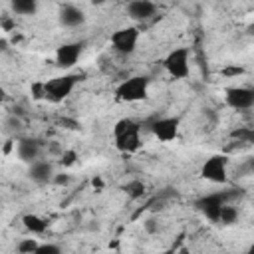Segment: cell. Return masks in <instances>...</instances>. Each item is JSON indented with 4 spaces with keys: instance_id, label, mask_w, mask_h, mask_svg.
Masks as SVG:
<instances>
[{
    "instance_id": "obj_26",
    "label": "cell",
    "mask_w": 254,
    "mask_h": 254,
    "mask_svg": "<svg viewBox=\"0 0 254 254\" xmlns=\"http://www.w3.org/2000/svg\"><path fill=\"white\" fill-rule=\"evenodd\" d=\"M10 149H12V141H6V145H4V153H10Z\"/></svg>"
},
{
    "instance_id": "obj_2",
    "label": "cell",
    "mask_w": 254,
    "mask_h": 254,
    "mask_svg": "<svg viewBox=\"0 0 254 254\" xmlns=\"http://www.w3.org/2000/svg\"><path fill=\"white\" fill-rule=\"evenodd\" d=\"M149 85H151V79L147 75H131L115 87V91H113L115 101H119V103L145 101L149 97Z\"/></svg>"
},
{
    "instance_id": "obj_21",
    "label": "cell",
    "mask_w": 254,
    "mask_h": 254,
    "mask_svg": "<svg viewBox=\"0 0 254 254\" xmlns=\"http://www.w3.org/2000/svg\"><path fill=\"white\" fill-rule=\"evenodd\" d=\"M60 252H62V246L60 244L46 242V244H40L38 246V252L36 254H60Z\"/></svg>"
},
{
    "instance_id": "obj_28",
    "label": "cell",
    "mask_w": 254,
    "mask_h": 254,
    "mask_svg": "<svg viewBox=\"0 0 254 254\" xmlns=\"http://www.w3.org/2000/svg\"><path fill=\"white\" fill-rule=\"evenodd\" d=\"M248 252H250V254H254V244H252V246L248 248Z\"/></svg>"
},
{
    "instance_id": "obj_24",
    "label": "cell",
    "mask_w": 254,
    "mask_h": 254,
    "mask_svg": "<svg viewBox=\"0 0 254 254\" xmlns=\"http://www.w3.org/2000/svg\"><path fill=\"white\" fill-rule=\"evenodd\" d=\"M67 181H69V177H67V175H64V173H62V175H56V177H54V181H52V183H56V185H65V183H67Z\"/></svg>"
},
{
    "instance_id": "obj_10",
    "label": "cell",
    "mask_w": 254,
    "mask_h": 254,
    "mask_svg": "<svg viewBox=\"0 0 254 254\" xmlns=\"http://www.w3.org/2000/svg\"><path fill=\"white\" fill-rule=\"evenodd\" d=\"M85 50V42H65V44H60L56 48V54H54V62L60 69H69L73 67L81 54Z\"/></svg>"
},
{
    "instance_id": "obj_11",
    "label": "cell",
    "mask_w": 254,
    "mask_h": 254,
    "mask_svg": "<svg viewBox=\"0 0 254 254\" xmlns=\"http://www.w3.org/2000/svg\"><path fill=\"white\" fill-rule=\"evenodd\" d=\"M125 12L133 22H145L157 14V4L153 0H129Z\"/></svg>"
},
{
    "instance_id": "obj_1",
    "label": "cell",
    "mask_w": 254,
    "mask_h": 254,
    "mask_svg": "<svg viewBox=\"0 0 254 254\" xmlns=\"http://www.w3.org/2000/svg\"><path fill=\"white\" fill-rule=\"evenodd\" d=\"M141 123L131 119V117H121L115 121L113 129H111V137H113V147L119 151V153H125V155H131V153H137L143 145V139H141Z\"/></svg>"
},
{
    "instance_id": "obj_3",
    "label": "cell",
    "mask_w": 254,
    "mask_h": 254,
    "mask_svg": "<svg viewBox=\"0 0 254 254\" xmlns=\"http://www.w3.org/2000/svg\"><path fill=\"white\" fill-rule=\"evenodd\" d=\"M79 81H81V75L77 73H64V75L50 77L44 81V99L50 103H62L71 95V91Z\"/></svg>"
},
{
    "instance_id": "obj_25",
    "label": "cell",
    "mask_w": 254,
    "mask_h": 254,
    "mask_svg": "<svg viewBox=\"0 0 254 254\" xmlns=\"http://www.w3.org/2000/svg\"><path fill=\"white\" fill-rule=\"evenodd\" d=\"M89 2H91L93 6H103V4L107 2V0H89Z\"/></svg>"
},
{
    "instance_id": "obj_7",
    "label": "cell",
    "mask_w": 254,
    "mask_h": 254,
    "mask_svg": "<svg viewBox=\"0 0 254 254\" xmlns=\"http://www.w3.org/2000/svg\"><path fill=\"white\" fill-rule=\"evenodd\" d=\"M139 38H141V30L137 26H123L109 36V44L119 56H131L137 50Z\"/></svg>"
},
{
    "instance_id": "obj_18",
    "label": "cell",
    "mask_w": 254,
    "mask_h": 254,
    "mask_svg": "<svg viewBox=\"0 0 254 254\" xmlns=\"http://www.w3.org/2000/svg\"><path fill=\"white\" fill-rule=\"evenodd\" d=\"M145 183L143 181H131V183H127V185H123V190H125V194L129 196V198H133V200H137V198H141L143 194H145Z\"/></svg>"
},
{
    "instance_id": "obj_20",
    "label": "cell",
    "mask_w": 254,
    "mask_h": 254,
    "mask_svg": "<svg viewBox=\"0 0 254 254\" xmlns=\"http://www.w3.org/2000/svg\"><path fill=\"white\" fill-rule=\"evenodd\" d=\"M38 246H40L38 238H22V240L16 244V250H18L20 254H36V252H38Z\"/></svg>"
},
{
    "instance_id": "obj_5",
    "label": "cell",
    "mask_w": 254,
    "mask_h": 254,
    "mask_svg": "<svg viewBox=\"0 0 254 254\" xmlns=\"http://www.w3.org/2000/svg\"><path fill=\"white\" fill-rule=\"evenodd\" d=\"M163 69L173 79H187L190 75V52H189V48L181 46V48L171 50L163 58Z\"/></svg>"
},
{
    "instance_id": "obj_4",
    "label": "cell",
    "mask_w": 254,
    "mask_h": 254,
    "mask_svg": "<svg viewBox=\"0 0 254 254\" xmlns=\"http://www.w3.org/2000/svg\"><path fill=\"white\" fill-rule=\"evenodd\" d=\"M238 192H232V190H218V192H208V194H202L194 200V208L206 218L210 220L212 224H218V218H220V210L226 202H230Z\"/></svg>"
},
{
    "instance_id": "obj_9",
    "label": "cell",
    "mask_w": 254,
    "mask_h": 254,
    "mask_svg": "<svg viewBox=\"0 0 254 254\" xmlns=\"http://www.w3.org/2000/svg\"><path fill=\"white\" fill-rule=\"evenodd\" d=\"M224 103L234 111H248L254 107V85L224 87Z\"/></svg>"
},
{
    "instance_id": "obj_27",
    "label": "cell",
    "mask_w": 254,
    "mask_h": 254,
    "mask_svg": "<svg viewBox=\"0 0 254 254\" xmlns=\"http://www.w3.org/2000/svg\"><path fill=\"white\" fill-rule=\"evenodd\" d=\"M248 167H250V169H252V171H254V159H252V161H250V163H248Z\"/></svg>"
},
{
    "instance_id": "obj_6",
    "label": "cell",
    "mask_w": 254,
    "mask_h": 254,
    "mask_svg": "<svg viewBox=\"0 0 254 254\" xmlns=\"http://www.w3.org/2000/svg\"><path fill=\"white\" fill-rule=\"evenodd\" d=\"M228 165H230V159L222 153H216V155H210L200 165L198 175L202 181H208L212 185H226L228 183Z\"/></svg>"
},
{
    "instance_id": "obj_23",
    "label": "cell",
    "mask_w": 254,
    "mask_h": 254,
    "mask_svg": "<svg viewBox=\"0 0 254 254\" xmlns=\"http://www.w3.org/2000/svg\"><path fill=\"white\" fill-rule=\"evenodd\" d=\"M143 226H145V230H147L149 234H155V232L159 230V226H157L155 218H149V220H145V222H143Z\"/></svg>"
},
{
    "instance_id": "obj_14",
    "label": "cell",
    "mask_w": 254,
    "mask_h": 254,
    "mask_svg": "<svg viewBox=\"0 0 254 254\" xmlns=\"http://www.w3.org/2000/svg\"><path fill=\"white\" fill-rule=\"evenodd\" d=\"M58 20L64 28H79L85 24V12L75 4H64L60 8Z\"/></svg>"
},
{
    "instance_id": "obj_17",
    "label": "cell",
    "mask_w": 254,
    "mask_h": 254,
    "mask_svg": "<svg viewBox=\"0 0 254 254\" xmlns=\"http://www.w3.org/2000/svg\"><path fill=\"white\" fill-rule=\"evenodd\" d=\"M234 222H238V208L230 202H226L220 210V218H218V224L222 226H232Z\"/></svg>"
},
{
    "instance_id": "obj_19",
    "label": "cell",
    "mask_w": 254,
    "mask_h": 254,
    "mask_svg": "<svg viewBox=\"0 0 254 254\" xmlns=\"http://www.w3.org/2000/svg\"><path fill=\"white\" fill-rule=\"evenodd\" d=\"M232 139H238L244 145H254V127H240L230 133Z\"/></svg>"
},
{
    "instance_id": "obj_12",
    "label": "cell",
    "mask_w": 254,
    "mask_h": 254,
    "mask_svg": "<svg viewBox=\"0 0 254 254\" xmlns=\"http://www.w3.org/2000/svg\"><path fill=\"white\" fill-rule=\"evenodd\" d=\"M42 155V143L38 139H32V137H22L16 141V157L22 161V163H34L38 161Z\"/></svg>"
},
{
    "instance_id": "obj_16",
    "label": "cell",
    "mask_w": 254,
    "mask_h": 254,
    "mask_svg": "<svg viewBox=\"0 0 254 254\" xmlns=\"http://www.w3.org/2000/svg\"><path fill=\"white\" fill-rule=\"evenodd\" d=\"M40 0H10V10L16 16H36Z\"/></svg>"
},
{
    "instance_id": "obj_13",
    "label": "cell",
    "mask_w": 254,
    "mask_h": 254,
    "mask_svg": "<svg viewBox=\"0 0 254 254\" xmlns=\"http://www.w3.org/2000/svg\"><path fill=\"white\" fill-rule=\"evenodd\" d=\"M28 177L30 181H34L36 185H48L54 181L56 173H54V165L50 161H44V159H38L34 163L28 165Z\"/></svg>"
},
{
    "instance_id": "obj_8",
    "label": "cell",
    "mask_w": 254,
    "mask_h": 254,
    "mask_svg": "<svg viewBox=\"0 0 254 254\" xmlns=\"http://www.w3.org/2000/svg\"><path fill=\"white\" fill-rule=\"evenodd\" d=\"M149 131L159 143H173L179 139V133H181V117H177V115L175 117L173 115L157 117L151 121Z\"/></svg>"
},
{
    "instance_id": "obj_15",
    "label": "cell",
    "mask_w": 254,
    "mask_h": 254,
    "mask_svg": "<svg viewBox=\"0 0 254 254\" xmlns=\"http://www.w3.org/2000/svg\"><path fill=\"white\" fill-rule=\"evenodd\" d=\"M22 224H24V228H26L28 232H32V234H44V232L48 230V220L42 218L40 214H34V212L24 214V216H22Z\"/></svg>"
},
{
    "instance_id": "obj_22",
    "label": "cell",
    "mask_w": 254,
    "mask_h": 254,
    "mask_svg": "<svg viewBox=\"0 0 254 254\" xmlns=\"http://www.w3.org/2000/svg\"><path fill=\"white\" fill-rule=\"evenodd\" d=\"M75 159H77L75 151H65V153L62 155V165H64V167H69V165L75 163Z\"/></svg>"
}]
</instances>
